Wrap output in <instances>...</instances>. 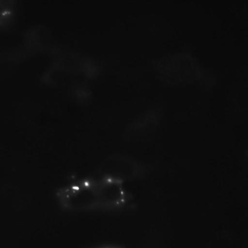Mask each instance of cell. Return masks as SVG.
I'll use <instances>...</instances> for the list:
<instances>
[{"label": "cell", "instance_id": "3957f363", "mask_svg": "<svg viewBox=\"0 0 248 248\" xmlns=\"http://www.w3.org/2000/svg\"><path fill=\"white\" fill-rule=\"evenodd\" d=\"M92 248H123L121 246L115 244H103L95 246Z\"/></svg>", "mask_w": 248, "mask_h": 248}, {"label": "cell", "instance_id": "6da1fadb", "mask_svg": "<svg viewBox=\"0 0 248 248\" xmlns=\"http://www.w3.org/2000/svg\"><path fill=\"white\" fill-rule=\"evenodd\" d=\"M125 184L95 174L60 186L55 197L60 208L67 212H114L124 208L130 201Z\"/></svg>", "mask_w": 248, "mask_h": 248}, {"label": "cell", "instance_id": "7a4b0ae2", "mask_svg": "<svg viewBox=\"0 0 248 248\" xmlns=\"http://www.w3.org/2000/svg\"><path fill=\"white\" fill-rule=\"evenodd\" d=\"M142 166L135 160L122 154L107 157L99 166L96 174L114 178L125 183L141 176Z\"/></svg>", "mask_w": 248, "mask_h": 248}]
</instances>
